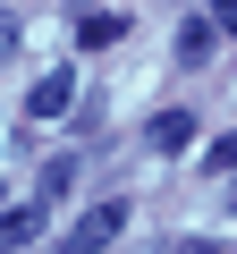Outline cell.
Segmentation results:
<instances>
[{"mask_svg":"<svg viewBox=\"0 0 237 254\" xmlns=\"http://www.w3.org/2000/svg\"><path fill=\"white\" fill-rule=\"evenodd\" d=\"M229 212H237V187H229Z\"/></svg>","mask_w":237,"mask_h":254,"instance_id":"30bf717a","label":"cell"},{"mask_svg":"<svg viewBox=\"0 0 237 254\" xmlns=\"http://www.w3.org/2000/svg\"><path fill=\"white\" fill-rule=\"evenodd\" d=\"M178 60H186V68H195V60H212V17H195V26L178 34Z\"/></svg>","mask_w":237,"mask_h":254,"instance_id":"8992f818","label":"cell"},{"mask_svg":"<svg viewBox=\"0 0 237 254\" xmlns=\"http://www.w3.org/2000/svg\"><path fill=\"white\" fill-rule=\"evenodd\" d=\"M220 34H237V0H220Z\"/></svg>","mask_w":237,"mask_h":254,"instance_id":"9c48e42d","label":"cell"},{"mask_svg":"<svg viewBox=\"0 0 237 254\" xmlns=\"http://www.w3.org/2000/svg\"><path fill=\"white\" fill-rule=\"evenodd\" d=\"M186 144H195V119L186 110H161L153 119V153H186Z\"/></svg>","mask_w":237,"mask_h":254,"instance_id":"277c9868","label":"cell"},{"mask_svg":"<svg viewBox=\"0 0 237 254\" xmlns=\"http://www.w3.org/2000/svg\"><path fill=\"white\" fill-rule=\"evenodd\" d=\"M203 170H212V178H220V170H237V136H220V144L203 153Z\"/></svg>","mask_w":237,"mask_h":254,"instance_id":"52a82bcc","label":"cell"},{"mask_svg":"<svg viewBox=\"0 0 237 254\" xmlns=\"http://www.w3.org/2000/svg\"><path fill=\"white\" fill-rule=\"evenodd\" d=\"M118 229H127V203H93V212L68 229V246H76V254H93V246H110Z\"/></svg>","mask_w":237,"mask_h":254,"instance_id":"6da1fadb","label":"cell"},{"mask_svg":"<svg viewBox=\"0 0 237 254\" xmlns=\"http://www.w3.org/2000/svg\"><path fill=\"white\" fill-rule=\"evenodd\" d=\"M0 51H17V17L9 9H0Z\"/></svg>","mask_w":237,"mask_h":254,"instance_id":"ba28073f","label":"cell"},{"mask_svg":"<svg viewBox=\"0 0 237 254\" xmlns=\"http://www.w3.org/2000/svg\"><path fill=\"white\" fill-rule=\"evenodd\" d=\"M34 237H43V212H34V203H17V212H0V254H26Z\"/></svg>","mask_w":237,"mask_h":254,"instance_id":"7a4b0ae2","label":"cell"},{"mask_svg":"<svg viewBox=\"0 0 237 254\" xmlns=\"http://www.w3.org/2000/svg\"><path fill=\"white\" fill-rule=\"evenodd\" d=\"M68 93H76V85H68V68H51V76H34L26 110H34V119H59V110H68Z\"/></svg>","mask_w":237,"mask_h":254,"instance_id":"3957f363","label":"cell"},{"mask_svg":"<svg viewBox=\"0 0 237 254\" xmlns=\"http://www.w3.org/2000/svg\"><path fill=\"white\" fill-rule=\"evenodd\" d=\"M118 34H127V17H118V9H93V17H76V43H85V51H102V43H118Z\"/></svg>","mask_w":237,"mask_h":254,"instance_id":"5b68a950","label":"cell"}]
</instances>
